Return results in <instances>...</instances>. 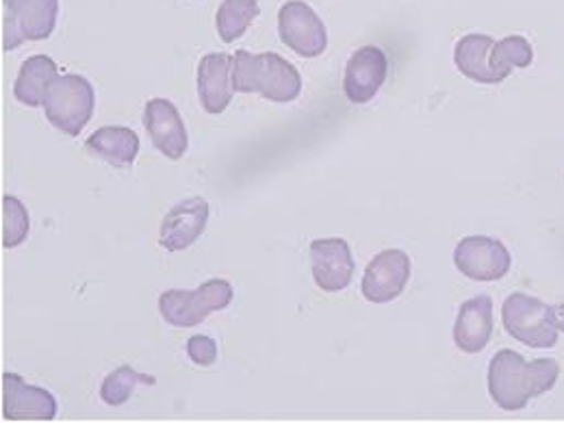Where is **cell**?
Wrapping results in <instances>:
<instances>
[{"mask_svg":"<svg viewBox=\"0 0 564 423\" xmlns=\"http://www.w3.org/2000/svg\"><path fill=\"white\" fill-rule=\"evenodd\" d=\"M561 376V365L554 358L525 360L514 350H499L489 365V393L501 411H523L530 400H536L554 389Z\"/></svg>","mask_w":564,"mask_h":423,"instance_id":"6da1fadb","label":"cell"},{"mask_svg":"<svg viewBox=\"0 0 564 423\" xmlns=\"http://www.w3.org/2000/svg\"><path fill=\"white\" fill-rule=\"evenodd\" d=\"M232 89L237 94H259L265 100L286 105L302 91L297 68L279 53L252 55L237 51L232 57Z\"/></svg>","mask_w":564,"mask_h":423,"instance_id":"7a4b0ae2","label":"cell"},{"mask_svg":"<svg viewBox=\"0 0 564 423\" xmlns=\"http://www.w3.org/2000/svg\"><path fill=\"white\" fill-rule=\"evenodd\" d=\"M501 322L506 333L528 348L547 350L558 344L554 306L534 295L521 291L508 295L501 304Z\"/></svg>","mask_w":564,"mask_h":423,"instance_id":"3957f363","label":"cell"},{"mask_svg":"<svg viewBox=\"0 0 564 423\" xmlns=\"http://www.w3.org/2000/svg\"><path fill=\"white\" fill-rule=\"evenodd\" d=\"M232 284L213 279L198 289H167L159 295V313L174 328H196L209 315L224 311L232 302Z\"/></svg>","mask_w":564,"mask_h":423,"instance_id":"277c9868","label":"cell"},{"mask_svg":"<svg viewBox=\"0 0 564 423\" xmlns=\"http://www.w3.org/2000/svg\"><path fill=\"white\" fill-rule=\"evenodd\" d=\"M96 109V91L85 76L59 74L44 98V111L48 122L70 135L78 138L89 124Z\"/></svg>","mask_w":564,"mask_h":423,"instance_id":"5b68a950","label":"cell"},{"mask_svg":"<svg viewBox=\"0 0 564 423\" xmlns=\"http://www.w3.org/2000/svg\"><path fill=\"white\" fill-rule=\"evenodd\" d=\"M2 48L15 51L24 42L48 40L57 26L59 0H2Z\"/></svg>","mask_w":564,"mask_h":423,"instance_id":"8992f818","label":"cell"},{"mask_svg":"<svg viewBox=\"0 0 564 423\" xmlns=\"http://www.w3.org/2000/svg\"><path fill=\"white\" fill-rule=\"evenodd\" d=\"M281 42L295 55L315 59L328 48V31L322 18L304 0H286L279 11Z\"/></svg>","mask_w":564,"mask_h":423,"instance_id":"52a82bcc","label":"cell"},{"mask_svg":"<svg viewBox=\"0 0 564 423\" xmlns=\"http://www.w3.org/2000/svg\"><path fill=\"white\" fill-rule=\"evenodd\" d=\"M454 265L463 276L471 281H501L512 268V257L501 241L474 235L460 239V243L456 246Z\"/></svg>","mask_w":564,"mask_h":423,"instance_id":"ba28073f","label":"cell"},{"mask_svg":"<svg viewBox=\"0 0 564 423\" xmlns=\"http://www.w3.org/2000/svg\"><path fill=\"white\" fill-rule=\"evenodd\" d=\"M411 279V257L404 250L391 248L376 254L360 282L365 300L373 304H387L400 297Z\"/></svg>","mask_w":564,"mask_h":423,"instance_id":"9c48e42d","label":"cell"},{"mask_svg":"<svg viewBox=\"0 0 564 423\" xmlns=\"http://www.w3.org/2000/svg\"><path fill=\"white\" fill-rule=\"evenodd\" d=\"M2 417L9 422H53L57 417V400L51 391L26 384L18 373H4Z\"/></svg>","mask_w":564,"mask_h":423,"instance_id":"30bf717a","label":"cell"},{"mask_svg":"<svg viewBox=\"0 0 564 423\" xmlns=\"http://www.w3.org/2000/svg\"><path fill=\"white\" fill-rule=\"evenodd\" d=\"M315 284L326 293H339L350 286L356 272L350 243L341 237L315 239L308 248Z\"/></svg>","mask_w":564,"mask_h":423,"instance_id":"8fae6325","label":"cell"},{"mask_svg":"<svg viewBox=\"0 0 564 423\" xmlns=\"http://www.w3.org/2000/svg\"><path fill=\"white\" fill-rule=\"evenodd\" d=\"M143 127L152 140V145L167 156L170 161H178L185 156L189 148V138L185 122L176 109V105L167 98H152L143 107Z\"/></svg>","mask_w":564,"mask_h":423,"instance_id":"7c38bea8","label":"cell"},{"mask_svg":"<svg viewBox=\"0 0 564 423\" xmlns=\"http://www.w3.org/2000/svg\"><path fill=\"white\" fill-rule=\"evenodd\" d=\"M209 203L205 198H189L174 205L163 217L159 241L170 252H181L192 248L207 228Z\"/></svg>","mask_w":564,"mask_h":423,"instance_id":"4fadbf2b","label":"cell"},{"mask_svg":"<svg viewBox=\"0 0 564 423\" xmlns=\"http://www.w3.org/2000/svg\"><path fill=\"white\" fill-rule=\"evenodd\" d=\"M389 62L382 48L362 46L354 53L344 74V94L352 105L369 102L387 80Z\"/></svg>","mask_w":564,"mask_h":423,"instance_id":"5bb4252c","label":"cell"},{"mask_svg":"<svg viewBox=\"0 0 564 423\" xmlns=\"http://www.w3.org/2000/svg\"><path fill=\"white\" fill-rule=\"evenodd\" d=\"M494 297L482 293L460 304L454 324V344L465 354L482 352L494 337Z\"/></svg>","mask_w":564,"mask_h":423,"instance_id":"9a60e30c","label":"cell"},{"mask_svg":"<svg viewBox=\"0 0 564 423\" xmlns=\"http://www.w3.org/2000/svg\"><path fill=\"white\" fill-rule=\"evenodd\" d=\"M232 57L209 53L198 64V96L207 113H224L232 100Z\"/></svg>","mask_w":564,"mask_h":423,"instance_id":"2e32d148","label":"cell"},{"mask_svg":"<svg viewBox=\"0 0 564 423\" xmlns=\"http://www.w3.org/2000/svg\"><path fill=\"white\" fill-rule=\"evenodd\" d=\"M495 40L491 35L469 33L460 37L454 48V64L467 78L485 85H497L506 76L497 70L494 62Z\"/></svg>","mask_w":564,"mask_h":423,"instance_id":"e0dca14e","label":"cell"},{"mask_svg":"<svg viewBox=\"0 0 564 423\" xmlns=\"http://www.w3.org/2000/svg\"><path fill=\"white\" fill-rule=\"evenodd\" d=\"M59 76L57 64L46 55L29 57L18 72V78L13 83V96L18 102L26 107H42L44 98Z\"/></svg>","mask_w":564,"mask_h":423,"instance_id":"ac0fdd59","label":"cell"},{"mask_svg":"<svg viewBox=\"0 0 564 423\" xmlns=\"http://www.w3.org/2000/svg\"><path fill=\"white\" fill-rule=\"evenodd\" d=\"M85 148L113 167H129L140 154V138L127 127H102L89 135Z\"/></svg>","mask_w":564,"mask_h":423,"instance_id":"d6986e66","label":"cell"},{"mask_svg":"<svg viewBox=\"0 0 564 423\" xmlns=\"http://www.w3.org/2000/svg\"><path fill=\"white\" fill-rule=\"evenodd\" d=\"M259 0H221L215 13L217 35L224 44H232L235 40L246 35V31L259 18Z\"/></svg>","mask_w":564,"mask_h":423,"instance_id":"ffe728a7","label":"cell"},{"mask_svg":"<svg viewBox=\"0 0 564 423\" xmlns=\"http://www.w3.org/2000/svg\"><path fill=\"white\" fill-rule=\"evenodd\" d=\"M138 384H154V378L135 371L131 365H122L102 380L100 400L107 406H122L133 395Z\"/></svg>","mask_w":564,"mask_h":423,"instance_id":"44dd1931","label":"cell"},{"mask_svg":"<svg viewBox=\"0 0 564 423\" xmlns=\"http://www.w3.org/2000/svg\"><path fill=\"white\" fill-rule=\"evenodd\" d=\"M532 59H534L532 44L521 35H508V37L495 42V66L506 78L514 68H528L532 64Z\"/></svg>","mask_w":564,"mask_h":423,"instance_id":"7402d4cb","label":"cell"},{"mask_svg":"<svg viewBox=\"0 0 564 423\" xmlns=\"http://www.w3.org/2000/svg\"><path fill=\"white\" fill-rule=\"evenodd\" d=\"M31 232V217L15 196L2 198V246L18 248Z\"/></svg>","mask_w":564,"mask_h":423,"instance_id":"603a6c76","label":"cell"},{"mask_svg":"<svg viewBox=\"0 0 564 423\" xmlns=\"http://www.w3.org/2000/svg\"><path fill=\"white\" fill-rule=\"evenodd\" d=\"M187 354L196 365L209 367L217 360V344L207 335H194L187 341Z\"/></svg>","mask_w":564,"mask_h":423,"instance_id":"cb8c5ba5","label":"cell"},{"mask_svg":"<svg viewBox=\"0 0 564 423\" xmlns=\"http://www.w3.org/2000/svg\"><path fill=\"white\" fill-rule=\"evenodd\" d=\"M554 315H556V326H558V330L564 333V304H556V306H554Z\"/></svg>","mask_w":564,"mask_h":423,"instance_id":"d4e9b609","label":"cell"}]
</instances>
